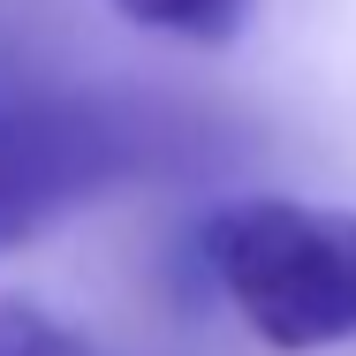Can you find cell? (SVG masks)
I'll return each mask as SVG.
<instances>
[{"instance_id": "3", "label": "cell", "mask_w": 356, "mask_h": 356, "mask_svg": "<svg viewBox=\"0 0 356 356\" xmlns=\"http://www.w3.org/2000/svg\"><path fill=\"white\" fill-rule=\"evenodd\" d=\"M258 0H114V15H129L137 31H159V38H182V46H227L243 38Z\"/></svg>"}, {"instance_id": "1", "label": "cell", "mask_w": 356, "mask_h": 356, "mask_svg": "<svg viewBox=\"0 0 356 356\" xmlns=\"http://www.w3.org/2000/svg\"><path fill=\"white\" fill-rule=\"evenodd\" d=\"M205 266L266 349L311 356L356 341V213L243 197L205 220Z\"/></svg>"}, {"instance_id": "4", "label": "cell", "mask_w": 356, "mask_h": 356, "mask_svg": "<svg viewBox=\"0 0 356 356\" xmlns=\"http://www.w3.org/2000/svg\"><path fill=\"white\" fill-rule=\"evenodd\" d=\"M0 356H91L69 326L23 296H0Z\"/></svg>"}, {"instance_id": "2", "label": "cell", "mask_w": 356, "mask_h": 356, "mask_svg": "<svg viewBox=\"0 0 356 356\" xmlns=\"http://www.w3.org/2000/svg\"><path fill=\"white\" fill-rule=\"evenodd\" d=\"M144 129L76 91H38L0 106V250L38 243L54 220L99 205L144 167Z\"/></svg>"}]
</instances>
